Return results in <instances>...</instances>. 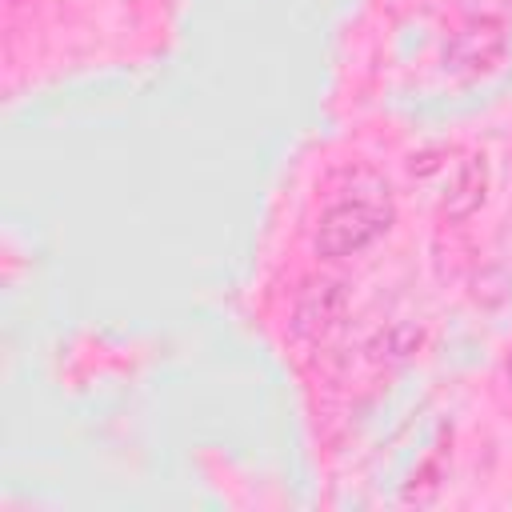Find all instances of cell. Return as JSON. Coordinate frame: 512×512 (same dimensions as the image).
<instances>
[{
    "mask_svg": "<svg viewBox=\"0 0 512 512\" xmlns=\"http://www.w3.org/2000/svg\"><path fill=\"white\" fill-rule=\"evenodd\" d=\"M392 224V196L388 184L372 172H352V180L332 196L320 216L316 248L320 256H356L372 240H380Z\"/></svg>",
    "mask_w": 512,
    "mask_h": 512,
    "instance_id": "cell-1",
    "label": "cell"
},
{
    "mask_svg": "<svg viewBox=\"0 0 512 512\" xmlns=\"http://www.w3.org/2000/svg\"><path fill=\"white\" fill-rule=\"evenodd\" d=\"M484 184H488V168H484V156H460L456 168H452V180H444V192H440V212L460 220L468 216L480 200H484Z\"/></svg>",
    "mask_w": 512,
    "mask_h": 512,
    "instance_id": "cell-2",
    "label": "cell"
},
{
    "mask_svg": "<svg viewBox=\"0 0 512 512\" xmlns=\"http://www.w3.org/2000/svg\"><path fill=\"white\" fill-rule=\"evenodd\" d=\"M504 376H508V384H512V348H508V360H504Z\"/></svg>",
    "mask_w": 512,
    "mask_h": 512,
    "instance_id": "cell-3",
    "label": "cell"
}]
</instances>
